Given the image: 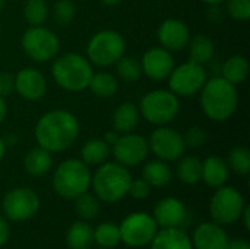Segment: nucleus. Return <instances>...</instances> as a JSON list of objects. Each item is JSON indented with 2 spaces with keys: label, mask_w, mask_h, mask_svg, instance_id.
<instances>
[{
  "label": "nucleus",
  "mask_w": 250,
  "mask_h": 249,
  "mask_svg": "<svg viewBox=\"0 0 250 249\" xmlns=\"http://www.w3.org/2000/svg\"><path fill=\"white\" fill-rule=\"evenodd\" d=\"M132 176L120 163H103L91 176L94 195L104 203H117L127 195Z\"/></svg>",
  "instance_id": "obj_3"
},
{
  "label": "nucleus",
  "mask_w": 250,
  "mask_h": 249,
  "mask_svg": "<svg viewBox=\"0 0 250 249\" xmlns=\"http://www.w3.org/2000/svg\"><path fill=\"white\" fill-rule=\"evenodd\" d=\"M226 249H250V244L245 238H234V239H229Z\"/></svg>",
  "instance_id": "obj_42"
},
{
  "label": "nucleus",
  "mask_w": 250,
  "mask_h": 249,
  "mask_svg": "<svg viewBox=\"0 0 250 249\" xmlns=\"http://www.w3.org/2000/svg\"><path fill=\"white\" fill-rule=\"evenodd\" d=\"M73 201H75V213L78 214L81 220L89 222V220H94L100 214L101 204H100V200L94 194H89L86 191L81 194L79 197H76Z\"/></svg>",
  "instance_id": "obj_32"
},
{
  "label": "nucleus",
  "mask_w": 250,
  "mask_h": 249,
  "mask_svg": "<svg viewBox=\"0 0 250 249\" xmlns=\"http://www.w3.org/2000/svg\"><path fill=\"white\" fill-rule=\"evenodd\" d=\"M94 242H95L100 248H116V247L122 242L119 226H117L116 223H110V222L100 223V225L94 229Z\"/></svg>",
  "instance_id": "obj_31"
},
{
  "label": "nucleus",
  "mask_w": 250,
  "mask_h": 249,
  "mask_svg": "<svg viewBox=\"0 0 250 249\" xmlns=\"http://www.w3.org/2000/svg\"><path fill=\"white\" fill-rule=\"evenodd\" d=\"M6 114H7V106L4 103V98L0 97V125L3 123V120L6 119Z\"/></svg>",
  "instance_id": "obj_45"
},
{
  "label": "nucleus",
  "mask_w": 250,
  "mask_h": 249,
  "mask_svg": "<svg viewBox=\"0 0 250 249\" xmlns=\"http://www.w3.org/2000/svg\"><path fill=\"white\" fill-rule=\"evenodd\" d=\"M246 207L245 198L234 186L223 185L217 188L209 201L211 219L218 225H234L240 220V216Z\"/></svg>",
  "instance_id": "obj_8"
},
{
  "label": "nucleus",
  "mask_w": 250,
  "mask_h": 249,
  "mask_svg": "<svg viewBox=\"0 0 250 249\" xmlns=\"http://www.w3.org/2000/svg\"><path fill=\"white\" fill-rule=\"evenodd\" d=\"M100 1L105 6H116V4H120L123 0H100Z\"/></svg>",
  "instance_id": "obj_48"
},
{
  "label": "nucleus",
  "mask_w": 250,
  "mask_h": 249,
  "mask_svg": "<svg viewBox=\"0 0 250 249\" xmlns=\"http://www.w3.org/2000/svg\"><path fill=\"white\" fill-rule=\"evenodd\" d=\"M4 7V0H0V10Z\"/></svg>",
  "instance_id": "obj_50"
},
{
  "label": "nucleus",
  "mask_w": 250,
  "mask_h": 249,
  "mask_svg": "<svg viewBox=\"0 0 250 249\" xmlns=\"http://www.w3.org/2000/svg\"><path fill=\"white\" fill-rule=\"evenodd\" d=\"M189 47V57L190 62L198 63V65H205L208 63L215 53V45L214 41L204 34H198L192 37L188 43Z\"/></svg>",
  "instance_id": "obj_27"
},
{
  "label": "nucleus",
  "mask_w": 250,
  "mask_h": 249,
  "mask_svg": "<svg viewBox=\"0 0 250 249\" xmlns=\"http://www.w3.org/2000/svg\"><path fill=\"white\" fill-rule=\"evenodd\" d=\"M171 178L173 172L168 163L164 160H152L145 163V166L142 167V179L149 186L163 188L171 182Z\"/></svg>",
  "instance_id": "obj_25"
},
{
  "label": "nucleus",
  "mask_w": 250,
  "mask_h": 249,
  "mask_svg": "<svg viewBox=\"0 0 250 249\" xmlns=\"http://www.w3.org/2000/svg\"><path fill=\"white\" fill-rule=\"evenodd\" d=\"M119 136H120V134H117L116 131H108V132H105V135H104V138H103V139H104L110 147H111V145L117 141V138H119Z\"/></svg>",
  "instance_id": "obj_44"
},
{
  "label": "nucleus",
  "mask_w": 250,
  "mask_h": 249,
  "mask_svg": "<svg viewBox=\"0 0 250 249\" xmlns=\"http://www.w3.org/2000/svg\"><path fill=\"white\" fill-rule=\"evenodd\" d=\"M126 43L120 32L113 29H103L94 34L88 43L86 54L88 60L98 66L114 65L125 53Z\"/></svg>",
  "instance_id": "obj_7"
},
{
  "label": "nucleus",
  "mask_w": 250,
  "mask_h": 249,
  "mask_svg": "<svg viewBox=\"0 0 250 249\" xmlns=\"http://www.w3.org/2000/svg\"><path fill=\"white\" fill-rule=\"evenodd\" d=\"M10 238V226L9 220L4 216H0V247L6 245Z\"/></svg>",
  "instance_id": "obj_41"
},
{
  "label": "nucleus",
  "mask_w": 250,
  "mask_h": 249,
  "mask_svg": "<svg viewBox=\"0 0 250 249\" xmlns=\"http://www.w3.org/2000/svg\"><path fill=\"white\" fill-rule=\"evenodd\" d=\"M21 44L25 54L38 63H45L54 59L60 48L59 37L42 25L28 28L22 34Z\"/></svg>",
  "instance_id": "obj_9"
},
{
  "label": "nucleus",
  "mask_w": 250,
  "mask_h": 249,
  "mask_svg": "<svg viewBox=\"0 0 250 249\" xmlns=\"http://www.w3.org/2000/svg\"><path fill=\"white\" fill-rule=\"evenodd\" d=\"M249 75V62L245 56L234 54L229 57L223 65V78L231 82L233 85H237L243 82Z\"/></svg>",
  "instance_id": "obj_29"
},
{
  "label": "nucleus",
  "mask_w": 250,
  "mask_h": 249,
  "mask_svg": "<svg viewBox=\"0 0 250 249\" xmlns=\"http://www.w3.org/2000/svg\"><path fill=\"white\" fill-rule=\"evenodd\" d=\"M142 73L154 81L167 79L174 69V59L171 51L163 47H151L145 51L141 60Z\"/></svg>",
  "instance_id": "obj_15"
},
{
  "label": "nucleus",
  "mask_w": 250,
  "mask_h": 249,
  "mask_svg": "<svg viewBox=\"0 0 250 249\" xmlns=\"http://www.w3.org/2000/svg\"><path fill=\"white\" fill-rule=\"evenodd\" d=\"M227 166L231 169L236 175L246 176L250 172V151L248 147L237 145L230 150L229 158H227Z\"/></svg>",
  "instance_id": "obj_34"
},
{
  "label": "nucleus",
  "mask_w": 250,
  "mask_h": 249,
  "mask_svg": "<svg viewBox=\"0 0 250 249\" xmlns=\"http://www.w3.org/2000/svg\"><path fill=\"white\" fill-rule=\"evenodd\" d=\"M201 92V107L204 113L215 122H224L230 119L239 104V95L236 85L217 76L207 79Z\"/></svg>",
  "instance_id": "obj_2"
},
{
  "label": "nucleus",
  "mask_w": 250,
  "mask_h": 249,
  "mask_svg": "<svg viewBox=\"0 0 250 249\" xmlns=\"http://www.w3.org/2000/svg\"><path fill=\"white\" fill-rule=\"evenodd\" d=\"M79 122L67 110H51L42 114L34 129L35 141L50 153L64 151L79 136Z\"/></svg>",
  "instance_id": "obj_1"
},
{
  "label": "nucleus",
  "mask_w": 250,
  "mask_h": 249,
  "mask_svg": "<svg viewBox=\"0 0 250 249\" xmlns=\"http://www.w3.org/2000/svg\"><path fill=\"white\" fill-rule=\"evenodd\" d=\"M227 12L236 21H248L250 18V0H226Z\"/></svg>",
  "instance_id": "obj_37"
},
{
  "label": "nucleus",
  "mask_w": 250,
  "mask_h": 249,
  "mask_svg": "<svg viewBox=\"0 0 250 249\" xmlns=\"http://www.w3.org/2000/svg\"><path fill=\"white\" fill-rule=\"evenodd\" d=\"M139 109L136 104L126 101L116 107L113 113V128L117 134H129L138 126L139 122Z\"/></svg>",
  "instance_id": "obj_23"
},
{
  "label": "nucleus",
  "mask_w": 250,
  "mask_h": 249,
  "mask_svg": "<svg viewBox=\"0 0 250 249\" xmlns=\"http://www.w3.org/2000/svg\"><path fill=\"white\" fill-rule=\"evenodd\" d=\"M229 239L230 238L221 225L205 222L195 229L192 245L195 249H226Z\"/></svg>",
  "instance_id": "obj_19"
},
{
  "label": "nucleus",
  "mask_w": 250,
  "mask_h": 249,
  "mask_svg": "<svg viewBox=\"0 0 250 249\" xmlns=\"http://www.w3.org/2000/svg\"><path fill=\"white\" fill-rule=\"evenodd\" d=\"M177 178L186 185H196L202 179V161L195 156H182L176 167Z\"/></svg>",
  "instance_id": "obj_28"
},
{
  "label": "nucleus",
  "mask_w": 250,
  "mask_h": 249,
  "mask_svg": "<svg viewBox=\"0 0 250 249\" xmlns=\"http://www.w3.org/2000/svg\"><path fill=\"white\" fill-rule=\"evenodd\" d=\"M53 78L66 91H83L92 76V68L86 57L78 53H66L57 57L51 66Z\"/></svg>",
  "instance_id": "obj_5"
},
{
  "label": "nucleus",
  "mask_w": 250,
  "mask_h": 249,
  "mask_svg": "<svg viewBox=\"0 0 250 249\" xmlns=\"http://www.w3.org/2000/svg\"><path fill=\"white\" fill-rule=\"evenodd\" d=\"M180 112V103L174 92L168 90H154L145 94L139 104V113L146 122L164 126L176 119Z\"/></svg>",
  "instance_id": "obj_6"
},
{
  "label": "nucleus",
  "mask_w": 250,
  "mask_h": 249,
  "mask_svg": "<svg viewBox=\"0 0 250 249\" xmlns=\"http://www.w3.org/2000/svg\"><path fill=\"white\" fill-rule=\"evenodd\" d=\"M207 82V70L204 65L186 62L171 70L168 75L170 91L180 97L198 94Z\"/></svg>",
  "instance_id": "obj_12"
},
{
  "label": "nucleus",
  "mask_w": 250,
  "mask_h": 249,
  "mask_svg": "<svg viewBox=\"0 0 250 249\" xmlns=\"http://www.w3.org/2000/svg\"><path fill=\"white\" fill-rule=\"evenodd\" d=\"M201 1H204L207 4H220V3H223L226 0H201Z\"/></svg>",
  "instance_id": "obj_49"
},
{
  "label": "nucleus",
  "mask_w": 250,
  "mask_h": 249,
  "mask_svg": "<svg viewBox=\"0 0 250 249\" xmlns=\"http://www.w3.org/2000/svg\"><path fill=\"white\" fill-rule=\"evenodd\" d=\"M3 141H4V144H6V145H7V144L13 145V144H16V142H18V136H16V135H13V134H9V135H6V136L3 138Z\"/></svg>",
  "instance_id": "obj_46"
},
{
  "label": "nucleus",
  "mask_w": 250,
  "mask_h": 249,
  "mask_svg": "<svg viewBox=\"0 0 250 249\" xmlns=\"http://www.w3.org/2000/svg\"><path fill=\"white\" fill-rule=\"evenodd\" d=\"M183 141H185V145L189 148H199L208 141V134L201 126H192L183 135Z\"/></svg>",
  "instance_id": "obj_38"
},
{
  "label": "nucleus",
  "mask_w": 250,
  "mask_h": 249,
  "mask_svg": "<svg viewBox=\"0 0 250 249\" xmlns=\"http://www.w3.org/2000/svg\"><path fill=\"white\" fill-rule=\"evenodd\" d=\"M229 179V166L227 161L218 156H209L202 161V179L211 188H220L226 185Z\"/></svg>",
  "instance_id": "obj_21"
},
{
  "label": "nucleus",
  "mask_w": 250,
  "mask_h": 249,
  "mask_svg": "<svg viewBox=\"0 0 250 249\" xmlns=\"http://www.w3.org/2000/svg\"><path fill=\"white\" fill-rule=\"evenodd\" d=\"M4 217L12 222H26L40 210V197L35 191L21 186L10 189L1 201Z\"/></svg>",
  "instance_id": "obj_11"
},
{
  "label": "nucleus",
  "mask_w": 250,
  "mask_h": 249,
  "mask_svg": "<svg viewBox=\"0 0 250 249\" xmlns=\"http://www.w3.org/2000/svg\"><path fill=\"white\" fill-rule=\"evenodd\" d=\"M88 88L101 98H107L111 97L117 92L119 90V81L114 75L108 73V72H98V73H92Z\"/></svg>",
  "instance_id": "obj_30"
},
{
  "label": "nucleus",
  "mask_w": 250,
  "mask_h": 249,
  "mask_svg": "<svg viewBox=\"0 0 250 249\" xmlns=\"http://www.w3.org/2000/svg\"><path fill=\"white\" fill-rule=\"evenodd\" d=\"M114 65L117 75L126 82H135L142 76V66L136 57L122 56Z\"/></svg>",
  "instance_id": "obj_35"
},
{
  "label": "nucleus",
  "mask_w": 250,
  "mask_h": 249,
  "mask_svg": "<svg viewBox=\"0 0 250 249\" xmlns=\"http://www.w3.org/2000/svg\"><path fill=\"white\" fill-rule=\"evenodd\" d=\"M127 194H130L135 200H145L149 197L151 194V186L142 179H132L130 185H129V191Z\"/></svg>",
  "instance_id": "obj_39"
},
{
  "label": "nucleus",
  "mask_w": 250,
  "mask_h": 249,
  "mask_svg": "<svg viewBox=\"0 0 250 249\" xmlns=\"http://www.w3.org/2000/svg\"><path fill=\"white\" fill-rule=\"evenodd\" d=\"M240 219L243 220L245 230H246V232H250V208H249V205H246V207H245V210H243V213H242Z\"/></svg>",
  "instance_id": "obj_43"
},
{
  "label": "nucleus",
  "mask_w": 250,
  "mask_h": 249,
  "mask_svg": "<svg viewBox=\"0 0 250 249\" xmlns=\"http://www.w3.org/2000/svg\"><path fill=\"white\" fill-rule=\"evenodd\" d=\"M47 90L44 75L35 68H23L15 75V91L28 101L40 100Z\"/></svg>",
  "instance_id": "obj_17"
},
{
  "label": "nucleus",
  "mask_w": 250,
  "mask_h": 249,
  "mask_svg": "<svg viewBox=\"0 0 250 249\" xmlns=\"http://www.w3.org/2000/svg\"><path fill=\"white\" fill-rule=\"evenodd\" d=\"M98 249H104V248H98Z\"/></svg>",
  "instance_id": "obj_52"
},
{
  "label": "nucleus",
  "mask_w": 250,
  "mask_h": 249,
  "mask_svg": "<svg viewBox=\"0 0 250 249\" xmlns=\"http://www.w3.org/2000/svg\"><path fill=\"white\" fill-rule=\"evenodd\" d=\"M110 156V145L101 138L86 141L81 148V160L86 166H100L107 161Z\"/></svg>",
  "instance_id": "obj_26"
},
{
  "label": "nucleus",
  "mask_w": 250,
  "mask_h": 249,
  "mask_svg": "<svg viewBox=\"0 0 250 249\" xmlns=\"http://www.w3.org/2000/svg\"><path fill=\"white\" fill-rule=\"evenodd\" d=\"M94 244V229L85 222L79 220L69 226L66 232V245L69 249H91Z\"/></svg>",
  "instance_id": "obj_24"
},
{
  "label": "nucleus",
  "mask_w": 250,
  "mask_h": 249,
  "mask_svg": "<svg viewBox=\"0 0 250 249\" xmlns=\"http://www.w3.org/2000/svg\"><path fill=\"white\" fill-rule=\"evenodd\" d=\"M4 154H6V144L3 141V136H0V161L3 160Z\"/></svg>",
  "instance_id": "obj_47"
},
{
  "label": "nucleus",
  "mask_w": 250,
  "mask_h": 249,
  "mask_svg": "<svg viewBox=\"0 0 250 249\" xmlns=\"http://www.w3.org/2000/svg\"><path fill=\"white\" fill-rule=\"evenodd\" d=\"M152 217L157 226H160L161 229L179 227L186 219V207L180 200L174 197H167L155 204Z\"/></svg>",
  "instance_id": "obj_18"
},
{
  "label": "nucleus",
  "mask_w": 250,
  "mask_h": 249,
  "mask_svg": "<svg viewBox=\"0 0 250 249\" xmlns=\"http://www.w3.org/2000/svg\"><path fill=\"white\" fill-rule=\"evenodd\" d=\"M47 0H26L23 6V18L31 26H41L48 19Z\"/></svg>",
  "instance_id": "obj_33"
},
{
  "label": "nucleus",
  "mask_w": 250,
  "mask_h": 249,
  "mask_svg": "<svg viewBox=\"0 0 250 249\" xmlns=\"http://www.w3.org/2000/svg\"><path fill=\"white\" fill-rule=\"evenodd\" d=\"M51 166H53L51 153L40 145L31 148L23 157L25 172L34 178H41V176L47 175L50 172Z\"/></svg>",
  "instance_id": "obj_22"
},
{
  "label": "nucleus",
  "mask_w": 250,
  "mask_h": 249,
  "mask_svg": "<svg viewBox=\"0 0 250 249\" xmlns=\"http://www.w3.org/2000/svg\"><path fill=\"white\" fill-rule=\"evenodd\" d=\"M91 170L76 158L62 161L53 173V189L63 200H75L91 186Z\"/></svg>",
  "instance_id": "obj_4"
},
{
  "label": "nucleus",
  "mask_w": 250,
  "mask_h": 249,
  "mask_svg": "<svg viewBox=\"0 0 250 249\" xmlns=\"http://www.w3.org/2000/svg\"><path fill=\"white\" fill-rule=\"evenodd\" d=\"M157 223L148 213H132L126 216L119 226L120 239L130 248H144L151 244L157 233Z\"/></svg>",
  "instance_id": "obj_10"
},
{
  "label": "nucleus",
  "mask_w": 250,
  "mask_h": 249,
  "mask_svg": "<svg viewBox=\"0 0 250 249\" xmlns=\"http://www.w3.org/2000/svg\"><path fill=\"white\" fill-rule=\"evenodd\" d=\"M148 147L160 160L164 161L179 160L186 150L183 135H180V132L173 128H167L166 125L157 128L151 134Z\"/></svg>",
  "instance_id": "obj_13"
},
{
  "label": "nucleus",
  "mask_w": 250,
  "mask_h": 249,
  "mask_svg": "<svg viewBox=\"0 0 250 249\" xmlns=\"http://www.w3.org/2000/svg\"><path fill=\"white\" fill-rule=\"evenodd\" d=\"M149 249H193L190 236L179 227H164L157 230Z\"/></svg>",
  "instance_id": "obj_20"
},
{
  "label": "nucleus",
  "mask_w": 250,
  "mask_h": 249,
  "mask_svg": "<svg viewBox=\"0 0 250 249\" xmlns=\"http://www.w3.org/2000/svg\"><path fill=\"white\" fill-rule=\"evenodd\" d=\"M158 41L163 48L168 51H180L188 47L190 32L188 25L180 19H166L157 31Z\"/></svg>",
  "instance_id": "obj_16"
},
{
  "label": "nucleus",
  "mask_w": 250,
  "mask_h": 249,
  "mask_svg": "<svg viewBox=\"0 0 250 249\" xmlns=\"http://www.w3.org/2000/svg\"><path fill=\"white\" fill-rule=\"evenodd\" d=\"M75 15H76V6L73 0H57V3L53 7L54 21L62 26H67L75 19Z\"/></svg>",
  "instance_id": "obj_36"
},
{
  "label": "nucleus",
  "mask_w": 250,
  "mask_h": 249,
  "mask_svg": "<svg viewBox=\"0 0 250 249\" xmlns=\"http://www.w3.org/2000/svg\"><path fill=\"white\" fill-rule=\"evenodd\" d=\"M111 147L116 161L125 167H133L144 163L149 153L148 141L142 135L133 132L122 134Z\"/></svg>",
  "instance_id": "obj_14"
},
{
  "label": "nucleus",
  "mask_w": 250,
  "mask_h": 249,
  "mask_svg": "<svg viewBox=\"0 0 250 249\" xmlns=\"http://www.w3.org/2000/svg\"><path fill=\"white\" fill-rule=\"evenodd\" d=\"M0 32H1V25H0Z\"/></svg>",
  "instance_id": "obj_51"
},
{
  "label": "nucleus",
  "mask_w": 250,
  "mask_h": 249,
  "mask_svg": "<svg viewBox=\"0 0 250 249\" xmlns=\"http://www.w3.org/2000/svg\"><path fill=\"white\" fill-rule=\"evenodd\" d=\"M15 91V75L9 72H0V97L6 98Z\"/></svg>",
  "instance_id": "obj_40"
}]
</instances>
